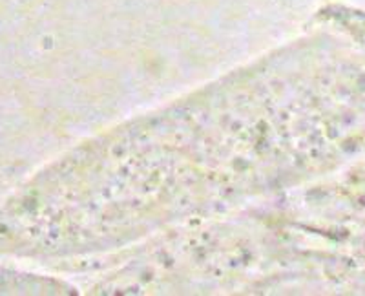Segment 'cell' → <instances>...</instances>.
I'll use <instances>...</instances> for the list:
<instances>
[{
  "instance_id": "cell-1",
  "label": "cell",
  "mask_w": 365,
  "mask_h": 296,
  "mask_svg": "<svg viewBox=\"0 0 365 296\" xmlns=\"http://www.w3.org/2000/svg\"><path fill=\"white\" fill-rule=\"evenodd\" d=\"M41 291L42 285L38 280L0 267V295H21V292Z\"/></svg>"
}]
</instances>
